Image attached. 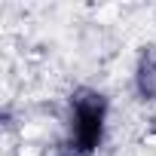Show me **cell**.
<instances>
[{
	"label": "cell",
	"instance_id": "6da1fadb",
	"mask_svg": "<svg viewBox=\"0 0 156 156\" xmlns=\"http://www.w3.org/2000/svg\"><path fill=\"white\" fill-rule=\"evenodd\" d=\"M138 89H141L144 98H153L156 95V64L150 58H144L141 67H138Z\"/></svg>",
	"mask_w": 156,
	"mask_h": 156
}]
</instances>
